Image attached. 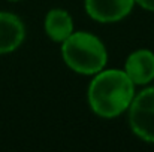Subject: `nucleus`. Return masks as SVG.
<instances>
[{
	"label": "nucleus",
	"mask_w": 154,
	"mask_h": 152,
	"mask_svg": "<svg viewBox=\"0 0 154 152\" xmlns=\"http://www.w3.org/2000/svg\"><path fill=\"white\" fill-rule=\"evenodd\" d=\"M135 97V84L120 69H103L93 75L87 90L88 106L99 118L112 119L127 112Z\"/></svg>",
	"instance_id": "obj_1"
},
{
	"label": "nucleus",
	"mask_w": 154,
	"mask_h": 152,
	"mask_svg": "<svg viewBox=\"0 0 154 152\" xmlns=\"http://www.w3.org/2000/svg\"><path fill=\"white\" fill-rule=\"evenodd\" d=\"M64 64L78 75L93 76L108 63V51L102 40L88 31H73L61 43Z\"/></svg>",
	"instance_id": "obj_2"
},
{
	"label": "nucleus",
	"mask_w": 154,
	"mask_h": 152,
	"mask_svg": "<svg viewBox=\"0 0 154 152\" xmlns=\"http://www.w3.org/2000/svg\"><path fill=\"white\" fill-rule=\"evenodd\" d=\"M127 112L132 131L141 140L154 143V87L135 94Z\"/></svg>",
	"instance_id": "obj_3"
},
{
	"label": "nucleus",
	"mask_w": 154,
	"mask_h": 152,
	"mask_svg": "<svg viewBox=\"0 0 154 152\" xmlns=\"http://www.w3.org/2000/svg\"><path fill=\"white\" fill-rule=\"evenodd\" d=\"M84 6L91 19L100 24H112L132 12L135 0H84Z\"/></svg>",
	"instance_id": "obj_4"
},
{
	"label": "nucleus",
	"mask_w": 154,
	"mask_h": 152,
	"mask_svg": "<svg viewBox=\"0 0 154 152\" xmlns=\"http://www.w3.org/2000/svg\"><path fill=\"white\" fill-rule=\"evenodd\" d=\"M126 75L136 85H148L154 79V52L150 49L133 51L124 63Z\"/></svg>",
	"instance_id": "obj_5"
},
{
	"label": "nucleus",
	"mask_w": 154,
	"mask_h": 152,
	"mask_svg": "<svg viewBox=\"0 0 154 152\" xmlns=\"http://www.w3.org/2000/svg\"><path fill=\"white\" fill-rule=\"evenodd\" d=\"M26 39L23 19L11 12H0V55L18 49Z\"/></svg>",
	"instance_id": "obj_6"
},
{
	"label": "nucleus",
	"mask_w": 154,
	"mask_h": 152,
	"mask_svg": "<svg viewBox=\"0 0 154 152\" xmlns=\"http://www.w3.org/2000/svg\"><path fill=\"white\" fill-rule=\"evenodd\" d=\"M45 34L55 43H63L75 30L72 15L60 7L50 9L44 19Z\"/></svg>",
	"instance_id": "obj_7"
},
{
	"label": "nucleus",
	"mask_w": 154,
	"mask_h": 152,
	"mask_svg": "<svg viewBox=\"0 0 154 152\" xmlns=\"http://www.w3.org/2000/svg\"><path fill=\"white\" fill-rule=\"evenodd\" d=\"M135 4L141 6L148 12H154V0H135Z\"/></svg>",
	"instance_id": "obj_8"
},
{
	"label": "nucleus",
	"mask_w": 154,
	"mask_h": 152,
	"mask_svg": "<svg viewBox=\"0 0 154 152\" xmlns=\"http://www.w3.org/2000/svg\"><path fill=\"white\" fill-rule=\"evenodd\" d=\"M9 1H21V0H9Z\"/></svg>",
	"instance_id": "obj_9"
}]
</instances>
